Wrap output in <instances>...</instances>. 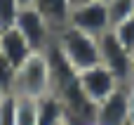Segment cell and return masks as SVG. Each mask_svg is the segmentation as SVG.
<instances>
[{
    "mask_svg": "<svg viewBox=\"0 0 134 125\" xmlns=\"http://www.w3.org/2000/svg\"><path fill=\"white\" fill-rule=\"evenodd\" d=\"M54 45L59 47V52L68 59V64L80 73L94 64H99V38L75 28V26H66L54 35Z\"/></svg>",
    "mask_w": 134,
    "mask_h": 125,
    "instance_id": "1",
    "label": "cell"
},
{
    "mask_svg": "<svg viewBox=\"0 0 134 125\" xmlns=\"http://www.w3.org/2000/svg\"><path fill=\"white\" fill-rule=\"evenodd\" d=\"M47 92H52V78H49L47 54L45 52H33L24 64L16 66L12 95L28 97V99H40Z\"/></svg>",
    "mask_w": 134,
    "mask_h": 125,
    "instance_id": "2",
    "label": "cell"
},
{
    "mask_svg": "<svg viewBox=\"0 0 134 125\" xmlns=\"http://www.w3.org/2000/svg\"><path fill=\"white\" fill-rule=\"evenodd\" d=\"M99 64H104L120 83H130L132 52L113 35L111 28L99 35Z\"/></svg>",
    "mask_w": 134,
    "mask_h": 125,
    "instance_id": "3",
    "label": "cell"
},
{
    "mask_svg": "<svg viewBox=\"0 0 134 125\" xmlns=\"http://www.w3.org/2000/svg\"><path fill=\"white\" fill-rule=\"evenodd\" d=\"M122 83L104 66V64H94L85 71L78 73V87L82 90V95L92 102V104H99L104 102L111 92H115Z\"/></svg>",
    "mask_w": 134,
    "mask_h": 125,
    "instance_id": "4",
    "label": "cell"
},
{
    "mask_svg": "<svg viewBox=\"0 0 134 125\" xmlns=\"http://www.w3.org/2000/svg\"><path fill=\"white\" fill-rule=\"evenodd\" d=\"M68 26H75L94 38H99L101 33H106L111 28V19H108V9L104 0H90L82 5H75L71 9V19Z\"/></svg>",
    "mask_w": 134,
    "mask_h": 125,
    "instance_id": "5",
    "label": "cell"
},
{
    "mask_svg": "<svg viewBox=\"0 0 134 125\" xmlns=\"http://www.w3.org/2000/svg\"><path fill=\"white\" fill-rule=\"evenodd\" d=\"M14 28L28 40V45H31L33 52H45V50L52 45V40H54L52 28L47 26V21H45L31 5H28V7H21Z\"/></svg>",
    "mask_w": 134,
    "mask_h": 125,
    "instance_id": "6",
    "label": "cell"
},
{
    "mask_svg": "<svg viewBox=\"0 0 134 125\" xmlns=\"http://www.w3.org/2000/svg\"><path fill=\"white\" fill-rule=\"evenodd\" d=\"M130 104H127V83L111 92L104 102L97 104L94 125H130Z\"/></svg>",
    "mask_w": 134,
    "mask_h": 125,
    "instance_id": "7",
    "label": "cell"
},
{
    "mask_svg": "<svg viewBox=\"0 0 134 125\" xmlns=\"http://www.w3.org/2000/svg\"><path fill=\"white\" fill-rule=\"evenodd\" d=\"M31 7H33V9H35L45 21H47V26L52 28L54 35H57L61 28L68 26L71 9H73L71 0H33Z\"/></svg>",
    "mask_w": 134,
    "mask_h": 125,
    "instance_id": "8",
    "label": "cell"
},
{
    "mask_svg": "<svg viewBox=\"0 0 134 125\" xmlns=\"http://www.w3.org/2000/svg\"><path fill=\"white\" fill-rule=\"evenodd\" d=\"M0 54H2L7 61H12L14 66H19V64H24V61L33 54V50H31L28 40L12 26V28H5V33H2V40H0Z\"/></svg>",
    "mask_w": 134,
    "mask_h": 125,
    "instance_id": "9",
    "label": "cell"
},
{
    "mask_svg": "<svg viewBox=\"0 0 134 125\" xmlns=\"http://www.w3.org/2000/svg\"><path fill=\"white\" fill-rule=\"evenodd\" d=\"M38 125H59L64 121V102L57 92H47L45 97L35 99Z\"/></svg>",
    "mask_w": 134,
    "mask_h": 125,
    "instance_id": "10",
    "label": "cell"
},
{
    "mask_svg": "<svg viewBox=\"0 0 134 125\" xmlns=\"http://www.w3.org/2000/svg\"><path fill=\"white\" fill-rule=\"evenodd\" d=\"M106 9H108V19H111V28L125 19L134 17V0H104Z\"/></svg>",
    "mask_w": 134,
    "mask_h": 125,
    "instance_id": "11",
    "label": "cell"
},
{
    "mask_svg": "<svg viewBox=\"0 0 134 125\" xmlns=\"http://www.w3.org/2000/svg\"><path fill=\"white\" fill-rule=\"evenodd\" d=\"M16 125H38L35 99L16 97Z\"/></svg>",
    "mask_w": 134,
    "mask_h": 125,
    "instance_id": "12",
    "label": "cell"
},
{
    "mask_svg": "<svg viewBox=\"0 0 134 125\" xmlns=\"http://www.w3.org/2000/svg\"><path fill=\"white\" fill-rule=\"evenodd\" d=\"M21 2L19 0H0V26L2 28H12L16 24V17L21 12Z\"/></svg>",
    "mask_w": 134,
    "mask_h": 125,
    "instance_id": "13",
    "label": "cell"
},
{
    "mask_svg": "<svg viewBox=\"0 0 134 125\" xmlns=\"http://www.w3.org/2000/svg\"><path fill=\"white\" fill-rule=\"evenodd\" d=\"M113 35L132 52L134 50V17H130V19H125V21H120V24H115L113 28Z\"/></svg>",
    "mask_w": 134,
    "mask_h": 125,
    "instance_id": "14",
    "label": "cell"
},
{
    "mask_svg": "<svg viewBox=\"0 0 134 125\" xmlns=\"http://www.w3.org/2000/svg\"><path fill=\"white\" fill-rule=\"evenodd\" d=\"M0 125H16V95H5L0 102Z\"/></svg>",
    "mask_w": 134,
    "mask_h": 125,
    "instance_id": "15",
    "label": "cell"
},
{
    "mask_svg": "<svg viewBox=\"0 0 134 125\" xmlns=\"http://www.w3.org/2000/svg\"><path fill=\"white\" fill-rule=\"evenodd\" d=\"M14 76H16V66L0 54V90L12 92L14 90Z\"/></svg>",
    "mask_w": 134,
    "mask_h": 125,
    "instance_id": "16",
    "label": "cell"
},
{
    "mask_svg": "<svg viewBox=\"0 0 134 125\" xmlns=\"http://www.w3.org/2000/svg\"><path fill=\"white\" fill-rule=\"evenodd\" d=\"M127 104H130V118L134 123V80L127 83Z\"/></svg>",
    "mask_w": 134,
    "mask_h": 125,
    "instance_id": "17",
    "label": "cell"
},
{
    "mask_svg": "<svg viewBox=\"0 0 134 125\" xmlns=\"http://www.w3.org/2000/svg\"><path fill=\"white\" fill-rule=\"evenodd\" d=\"M130 80H134V50H132V64H130Z\"/></svg>",
    "mask_w": 134,
    "mask_h": 125,
    "instance_id": "18",
    "label": "cell"
},
{
    "mask_svg": "<svg viewBox=\"0 0 134 125\" xmlns=\"http://www.w3.org/2000/svg\"><path fill=\"white\" fill-rule=\"evenodd\" d=\"M82 2H90V0H71V5L75 7V5H82Z\"/></svg>",
    "mask_w": 134,
    "mask_h": 125,
    "instance_id": "19",
    "label": "cell"
},
{
    "mask_svg": "<svg viewBox=\"0 0 134 125\" xmlns=\"http://www.w3.org/2000/svg\"><path fill=\"white\" fill-rule=\"evenodd\" d=\"M19 2H21L24 7H28V5H33V0H19Z\"/></svg>",
    "mask_w": 134,
    "mask_h": 125,
    "instance_id": "20",
    "label": "cell"
},
{
    "mask_svg": "<svg viewBox=\"0 0 134 125\" xmlns=\"http://www.w3.org/2000/svg\"><path fill=\"white\" fill-rule=\"evenodd\" d=\"M5 95H9V92H5V90H0V102H2V97H5Z\"/></svg>",
    "mask_w": 134,
    "mask_h": 125,
    "instance_id": "21",
    "label": "cell"
},
{
    "mask_svg": "<svg viewBox=\"0 0 134 125\" xmlns=\"http://www.w3.org/2000/svg\"><path fill=\"white\" fill-rule=\"evenodd\" d=\"M2 33H5V28H2V26H0V40H2Z\"/></svg>",
    "mask_w": 134,
    "mask_h": 125,
    "instance_id": "22",
    "label": "cell"
},
{
    "mask_svg": "<svg viewBox=\"0 0 134 125\" xmlns=\"http://www.w3.org/2000/svg\"><path fill=\"white\" fill-rule=\"evenodd\" d=\"M59 125H68V123H66V121H61V123H59Z\"/></svg>",
    "mask_w": 134,
    "mask_h": 125,
    "instance_id": "23",
    "label": "cell"
},
{
    "mask_svg": "<svg viewBox=\"0 0 134 125\" xmlns=\"http://www.w3.org/2000/svg\"><path fill=\"white\" fill-rule=\"evenodd\" d=\"M130 125H134V123H130Z\"/></svg>",
    "mask_w": 134,
    "mask_h": 125,
    "instance_id": "24",
    "label": "cell"
}]
</instances>
